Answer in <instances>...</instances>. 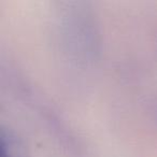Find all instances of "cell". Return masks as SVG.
Instances as JSON below:
<instances>
[{
    "mask_svg": "<svg viewBox=\"0 0 157 157\" xmlns=\"http://www.w3.org/2000/svg\"><path fill=\"white\" fill-rule=\"evenodd\" d=\"M1 157H27L22 140L6 128L1 129Z\"/></svg>",
    "mask_w": 157,
    "mask_h": 157,
    "instance_id": "1",
    "label": "cell"
}]
</instances>
